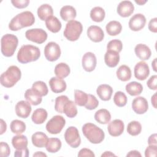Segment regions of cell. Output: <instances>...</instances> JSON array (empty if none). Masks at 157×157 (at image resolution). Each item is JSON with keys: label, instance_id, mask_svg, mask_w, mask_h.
I'll use <instances>...</instances> for the list:
<instances>
[{"label": "cell", "instance_id": "e0dca14e", "mask_svg": "<svg viewBox=\"0 0 157 157\" xmlns=\"http://www.w3.org/2000/svg\"><path fill=\"white\" fill-rule=\"evenodd\" d=\"M88 38L94 42H100L104 37V33L101 28L96 25H91L87 29Z\"/></svg>", "mask_w": 157, "mask_h": 157}, {"label": "cell", "instance_id": "d6986e66", "mask_svg": "<svg viewBox=\"0 0 157 157\" xmlns=\"http://www.w3.org/2000/svg\"><path fill=\"white\" fill-rule=\"evenodd\" d=\"M51 90L55 93H62L66 89V82L61 78L52 77L49 80Z\"/></svg>", "mask_w": 157, "mask_h": 157}, {"label": "cell", "instance_id": "d6a6232c", "mask_svg": "<svg viewBox=\"0 0 157 157\" xmlns=\"http://www.w3.org/2000/svg\"><path fill=\"white\" fill-rule=\"evenodd\" d=\"M117 77L123 82H126L131 78V71L129 66L126 65L120 66L117 71Z\"/></svg>", "mask_w": 157, "mask_h": 157}, {"label": "cell", "instance_id": "e575fe53", "mask_svg": "<svg viewBox=\"0 0 157 157\" xmlns=\"http://www.w3.org/2000/svg\"><path fill=\"white\" fill-rule=\"evenodd\" d=\"M105 13L103 8L101 7H94L90 11V17L91 20L96 22H101L105 18Z\"/></svg>", "mask_w": 157, "mask_h": 157}, {"label": "cell", "instance_id": "ab89813d", "mask_svg": "<svg viewBox=\"0 0 157 157\" xmlns=\"http://www.w3.org/2000/svg\"><path fill=\"white\" fill-rule=\"evenodd\" d=\"M142 131V125L137 121H132L129 122L127 126V132L132 136L139 135Z\"/></svg>", "mask_w": 157, "mask_h": 157}, {"label": "cell", "instance_id": "7a4b0ae2", "mask_svg": "<svg viewBox=\"0 0 157 157\" xmlns=\"http://www.w3.org/2000/svg\"><path fill=\"white\" fill-rule=\"evenodd\" d=\"M40 56L39 48L32 45H24L21 47L17 53V60L22 64L37 61Z\"/></svg>", "mask_w": 157, "mask_h": 157}, {"label": "cell", "instance_id": "b9f144b4", "mask_svg": "<svg viewBox=\"0 0 157 157\" xmlns=\"http://www.w3.org/2000/svg\"><path fill=\"white\" fill-rule=\"evenodd\" d=\"M127 101V97L123 92L118 91L115 93L113 96V102L118 107H124L126 104Z\"/></svg>", "mask_w": 157, "mask_h": 157}, {"label": "cell", "instance_id": "f907efd6", "mask_svg": "<svg viewBox=\"0 0 157 157\" xmlns=\"http://www.w3.org/2000/svg\"><path fill=\"white\" fill-rule=\"evenodd\" d=\"M78 156H79V157H81V156L94 157L95 155L91 150L86 148H82L79 151V152L78 153Z\"/></svg>", "mask_w": 157, "mask_h": 157}, {"label": "cell", "instance_id": "cb8c5ba5", "mask_svg": "<svg viewBox=\"0 0 157 157\" xmlns=\"http://www.w3.org/2000/svg\"><path fill=\"white\" fill-rule=\"evenodd\" d=\"M59 14L63 20L69 21L74 20L76 17L77 12L74 7L71 6H64L61 7Z\"/></svg>", "mask_w": 157, "mask_h": 157}, {"label": "cell", "instance_id": "6f0895ef", "mask_svg": "<svg viewBox=\"0 0 157 157\" xmlns=\"http://www.w3.org/2000/svg\"><path fill=\"white\" fill-rule=\"evenodd\" d=\"M151 102L154 108L156 109V93H155V94L151 96Z\"/></svg>", "mask_w": 157, "mask_h": 157}, {"label": "cell", "instance_id": "44dd1931", "mask_svg": "<svg viewBox=\"0 0 157 157\" xmlns=\"http://www.w3.org/2000/svg\"><path fill=\"white\" fill-rule=\"evenodd\" d=\"M136 55L142 60L148 59L151 55V52L150 48L144 44H137L134 48Z\"/></svg>", "mask_w": 157, "mask_h": 157}, {"label": "cell", "instance_id": "30bf717a", "mask_svg": "<svg viewBox=\"0 0 157 157\" xmlns=\"http://www.w3.org/2000/svg\"><path fill=\"white\" fill-rule=\"evenodd\" d=\"M44 55L49 61H56L61 55L59 45L55 42H48L44 48Z\"/></svg>", "mask_w": 157, "mask_h": 157}, {"label": "cell", "instance_id": "94428289", "mask_svg": "<svg viewBox=\"0 0 157 157\" xmlns=\"http://www.w3.org/2000/svg\"><path fill=\"white\" fill-rule=\"evenodd\" d=\"M156 59L157 58H155L151 63V66L155 72H156Z\"/></svg>", "mask_w": 157, "mask_h": 157}, {"label": "cell", "instance_id": "7bdbcfd3", "mask_svg": "<svg viewBox=\"0 0 157 157\" xmlns=\"http://www.w3.org/2000/svg\"><path fill=\"white\" fill-rule=\"evenodd\" d=\"M69 101L67 96L65 95H61L58 96L55 99V110L59 113H63V109L66 103Z\"/></svg>", "mask_w": 157, "mask_h": 157}, {"label": "cell", "instance_id": "d590c367", "mask_svg": "<svg viewBox=\"0 0 157 157\" xmlns=\"http://www.w3.org/2000/svg\"><path fill=\"white\" fill-rule=\"evenodd\" d=\"M61 142L58 138H49L45 146L47 151L50 153H56L60 150Z\"/></svg>", "mask_w": 157, "mask_h": 157}, {"label": "cell", "instance_id": "680465c9", "mask_svg": "<svg viewBox=\"0 0 157 157\" xmlns=\"http://www.w3.org/2000/svg\"><path fill=\"white\" fill-rule=\"evenodd\" d=\"M101 156H115V155L111 151H105L104 153L102 154Z\"/></svg>", "mask_w": 157, "mask_h": 157}, {"label": "cell", "instance_id": "9a60e30c", "mask_svg": "<svg viewBox=\"0 0 157 157\" xmlns=\"http://www.w3.org/2000/svg\"><path fill=\"white\" fill-rule=\"evenodd\" d=\"M32 110L31 104L28 101H20L15 105V113L17 115L22 118L29 117Z\"/></svg>", "mask_w": 157, "mask_h": 157}, {"label": "cell", "instance_id": "8d00e7d4", "mask_svg": "<svg viewBox=\"0 0 157 157\" xmlns=\"http://www.w3.org/2000/svg\"><path fill=\"white\" fill-rule=\"evenodd\" d=\"M63 113H65V115L69 118L75 117L77 115V109L75 103L72 101L69 100L64 105Z\"/></svg>", "mask_w": 157, "mask_h": 157}, {"label": "cell", "instance_id": "c3c4849f", "mask_svg": "<svg viewBox=\"0 0 157 157\" xmlns=\"http://www.w3.org/2000/svg\"><path fill=\"white\" fill-rule=\"evenodd\" d=\"M12 4L13 6L18 9L26 8L29 4V0H12Z\"/></svg>", "mask_w": 157, "mask_h": 157}, {"label": "cell", "instance_id": "6da1fadb", "mask_svg": "<svg viewBox=\"0 0 157 157\" xmlns=\"http://www.w3.org/2000/svg\"><path fill=\"white\" fill-rule=\"evenodd\" d=\"M35 21V17L30 11H25L17 14L10 21L9 28L13 31H17L21 28L32 26Z\"/></svg>", "mask_w": 157, "mask_h": 157}, {"label": "cell", "instance_id": "2e32d148", "mask_svg": "<svg viewBox=\"0 0 157 157\" xmlns=\"http://www.w3.org/2000/svg\"><path fill=\"white\" fill-rule=\"evenodd\" d=\"M124 125L122 120L116 119L109 123L107 126V130L109 134L113 137L120 136L124 131Z\"/></svg>", "mask_w": 157, "mask_h": 157}, {"label": "cell", "instance_id": "8fae6325", "mask_svg": "<svg viewBox=\"0 0 157 157\" xmlns=\"http://www.w3.org/2000/svg\"><path fill=\"white\" fill-rule=\"evenodd\" d=\"M146 23V18L142 13L134 15L129 21V27L134 31H138L143 29Z\"/></svg>", "mask_w": 157, "mask_h": 157}, {"label": "cell", "instance_id": "f6af8a7d", "mask_svg": "<svg viewBox=\"0 0 157 157\" xmlns=\"http://www.w3.org/2000/svg\"><path fill=\"white\" fill-rule=\"evenodd\" d=\"M99 105V101L97 98L92 94H88V101L85 107L86 109L93 110L97 108Z\"/></svg>", "mask_w": 157, "mask_h": 157}, {"label": "cell", "instance_id": "83f0119b", "mask_svg": "<svg viewBox=\"0 0 157 157\" xmlns=\"http://www.w3.org/2000/svg\"><path fill=\"white\" fill-rule=\"evenodd\" d=\"M12 144L16 150H23L27 148L28 144V139L24 135L18 134L12 137Z\"/></svg>", "mask_w": 157, "mask_h": 157}, {"label": "cell", "instance_id": "603a6c76", "mask_svg": "<svg viewBox=\"0 0 157 157\" xmlns=\"http://www.w3.org/2000/svg\"><path fill=\"white\" fill-rule=\"evenodd\" d=\"M47 136L42 132H36L32 135L31 140L33 144L37 148L45 147L48 142Z\"/></svg>", "mask_w": 157, "mask_h": 157}, {"label": "cell", "instance_id": "4316f807", "mask_svg": "<svg viewBox=\"0 0 157 157\" xmlns=\"http://www.w3.org/2000/svg\"><path fill=\"white\" fill-rule=\"evenodd\" d=\"M45 25L47 29L53 33L59 32L61 28V23L55 16H51L45 20Z\"/></svg>", "mask_w": 157, "mask_h": 157}, {"label": "cell", "instance_id": "836d02e7", "mask_svg": "<svg viewBox=\"0 0 157 157\" xmlns=\"http://www.w3.org/2000/svg\"><path fill=\"white\" fill-rule=\"evenodd\" d=\"M69 66L65 63H60L56 65L55 67V74L58 78H65L70 74Z\"/></svg>", "mask_w": 157, "mask_h": 157}, {"label": "cell", "instance_id": "5bb4252c", "mask_svg": "<svg viewBox=\"0 0 157 157\" xmlns=\"http://www.w3.org/2000/svg\"><path fill=\"white\" fill-rule=\"evenodd\" d=\"M132 108L137 114H144L148 109V101L144 97H137L132 101Z\"/></svg>", "mask_w": 157, "mask_h": 157}, {"label": "cell", "instance_id": "4dcf8cb0", "mask_svg": "<svg viewBox=\"0 0 157 157\" xmlns=\"http://www.w3.org/2000/svg\"><path fill=\"white\" fill-rule=\"evenodd\" d=\"M126 92L131 96H134L139 95L143 91V86L141 83L137 82H131L128 83L125 87Z\"/></svg>", "mask_w": 157, "mask_h": 157}, {"label": "cell", "instance_id": "277c9868", "mask_svg": "<svg viewBox=\"0 0 157 157\" xmlns=\"http://www.w3.org/2000/svg\"><path fill=\"white\" fill-rule=\"evenodd\" d=\"M21 72L16 66H10L0 77L1 84L6 88L13 86L21 78Z\"/></svg>", "mask_w": 157, "mask_h": 157}, {"label": "cell", "instance_id": "f546056e", "mask_svg": "<svg viewBox=\"0 0 157 157\" xmlns=\"http://www.w3.org/2000/svg\"><path fill=\"white\" fill-rule=\"evenodd\" d=\"M96 121L100 124H107L111 120L110 113L105 109H101L96 112L94 114Z\"/></svg>", "mask_w": 157, "mask_h": 157}, {"label": "cell", "instance_id": "f5cc1de1", "mask_svg": "<svg viewBox=\"0 0 157 157\" xmlns=\"http://www.w3.org/2000/svg\"><path fill=\"white\" fill-rule=\"evenodd\" d=\"M14 156L15 157H28L29 156V150L28 148L23 150H16Z\"/></svg>", "mask_w": 157, "mask_h": 157}, {"label": "cell", "instance_id": "52a82bcc", "mask_svg": "<svg viewBox=\"0 0 157 157\" xmlns=\"http://www.w3.org/2000/svg\"><path fill=\"white\" fill-rule=\"evenodd\" d=\"M66 124V120L61 115L53 117L46 124L47 131L52 134H59Z\"/></svg>", "mask_w": 157, "mask_h": 157}, {"label": "cell", "instance_id": "6125c7cd", "mask_svg": "<svg viewBox=\"0 0 157 157\" xmlns=\"http://www.w3.org/2000/svg\"><path fill=\"white\" fill-rule=\"evenodd\" d=\"M147 2V1H142V0H139V1H137V0H136L135 1V2L136 3H137V4H139V5H144V4H145L146 2Z\"/></svg>", "mask_w": 157, "mask_h": 157}, {"label": "cell", "instance_id": "7dc6e473", "mask_svg": "<svg viewBox=\"0 0 157 157\" xmlns=\"http://www.w3.org/2000/svg\"><path fill=\"white\" fill-rule=\"evenodd\" d=\"M157 152V145H149L145 150V156L146 157H155Z\"/></svg>", "mask_w": 157, "mask_h": 157}, {"label": "cell", "instance_id": "484cf974", "mask_svg": "<svg viewBox=\"0 0 157 157\" xmlns=\"http://www.w3.org/2000/svg\"><path fill=\"white\" fill-rule=\"evenodd\" d=\"M37 13L39 18L41 20L44 21L50 17L52 16L53 10L50 5L48 4H44L38 7Z\"/></svg>", "mask_w": 157, "mask_h": 157}, {"label": "cell", "instance_id": "ac0fdd59", "mask_svg": "<svg viewBox=\"0 0 157 157\" xmlns=\"http://www.w3.org/2000/svg\"><path fill=\"white\" fill-rule=\"evenodd\" d=\"M134 7L130 1H121L117 9L118 14L122 17H128L130 16L134 12Z\"/></svg>", "mask_w": 157, "mask_h": 157}, {"label": "cell", "instance_id": "db71d44e", "mask_svg": "<svg viewBox=\"0 0 157 157\" xmlns=\"http://www.w3.org/2000/svg\"><path fill=\"white\" fill-rule=\"evenodd\" d=\"M148 144L149 145H157L156 142V134H153L148 137Z\"/></svg>", "mask_w": 157, "mask_h": 157}, {"label": "cell", "instance_id": "7c38bea8", "mask_svg": "<svg viewBox=\"0 0 157 157\" xmlns=\"http://www.w3.org/2000/svg\"><path fill=\"white\" fill-rule=\"evenodd\" d=\"M82 64L83 69L86 72H91L94 70L97 64L95 55L92 52L85 53L82 57Z\"/></svg>", "mask_w": 157, "mask_h": 157}, {"label": "cell", "instance_id": "60d3db41", "mask_svg": "<svg viewBox=\"0 0 157 157\" xmlns=\"http://www.w3.org/2000/svg\"><path fill=\"white\" fill-rule=\"evenodd\" d=\"M32 88L41 96H46L48 92V87L46 83L42 81L35 82L32 85Z\"/></svg>", "mask_w": 157, "mask_h": 157}, {"label": "cell", "instance_id": "4fadbf2b", "mask_svg": "<svg viewBox=\"0 0 157 157\" xmlns=\"http://www.w3.org/2000/svg\"><path fill=\"white\" fill-rule=\"evenodd\" d=\"M134 76L139 80H145L150 74L149 66L145 62L142 61L137 63L134 67Z\"/></svg>", "mask_w": 157, "mask_h": 157}, {"label": "cell", "instance_id": "ffe728a7", "mask_svg": "<svg viewBox=\"0 0 157 157\" xmlns=\"http://www.w3.org/2000/svg\"><path fill=\"white\" fill-rule=\"evenodd\" d=\"M96 93L101 100L107 101L111 98L113 93V88L107 84H101L97 88Z\"/></svg>", "mask_w": 157, "mask_h": 157}, {"label": "cell", "instance_id": "bcb514c9", "mask_svg": "<svg viewBox=\"0 0 157 157\" xmlns=\"http://www.w3.org/2000/svg\"><path fill=\"white\" fill-rule=\"evenodd\" d=\"M10 153L9 145L6 142H1L0 144V156L1 157L8 156Z\"/></svg>", "mask_w": 157, "mask_h": 157}, {"label": "cell", "instance_id": "74e56055", "mask_svg": "<svg viewBox=\"0 0 157 157\" xmlns=\"http://www.w3.org/2000/svg\"><path fill=\"white\" fill-rule=\"evenodd\" d=\"M11 131L16 134H21L26 130L25 123L19 120H14L10 123Z\"/></svg>", "mask_w": 157, "mask_h": 157}, {"label": "cell", "instance_id": "f1b7e54d", "mask_svg": "<svg viewBox=\"0 0 157 157\" xmlns=\"http://www.w3.org/2000/svg\"><path fill=\"white\" fill-rule=\"evenodd\" d=\"M47 112L45 109L39 108L34 111L31 117V119L35 124H42L47 120Z\"/></svg>", "mask_w": 157, "mask_h": 157}, {"label": "cell", "instance_id": "8992f818", "mask_svg": "<svg viewBox=\"0 0 157 157\" xmlns=\"http://www.w3.org/2000/svg\"><path fill=\"white\" fill-rule=\"evenodd\" d=\"M82 31V23L76 20H72L67 23L63 34L67 40L73 42L78 39Z\"/></svg>", "mask_w": 157, "mask_h": 157}, {"label": "cell", "instance_id": "d4e9b609", "mask_svg": "<svg viewBox=\"0 0 157 157\" xmlns=\"http://www.w3.org/2000/svg\"><path fill=\"white\" fill-rule=\"evenodd\" d=\"M25 98L31 104L33 105H37L42 102V96L35 91L32 88L26 90L25 93Z\"/></svg>", "mask_w": 157, "mask_h": 157}, {"label": "cell", "instance_id": "7402d4cb", "mask_svg": "<svg viewBox=\"0 0 157 157\" xmlns=\"http://www.w3.org/2000/svg\"><path fill=\"white\" fill-rule=\"evenodd\" d=\"M104 61L109 67H115L120 61L119 53L114 51L107 50L104 55Z\"/></svg>", "mask_w": 157, "mask_h": 157}, {"label": "cell", "instance_id": "91938a15", "mask_svg": "<svg viewBox=\"0 0 157 157\" xmlns=\"http://www.w3.org/2000/svg\"><path fill=\"white\" fill-rule=\"evenodd\" d=\"M47 155L45 154V153H43V152H42V151H37L36 153H35L34 154H33V156L34 157V156H47Z\"/></svg>", "mask_w": 157, "mask_h": 157}, {"label": "cell", "instance_id": "ee69618b", "mask_svg": "<svg viewBox=\"0 0 157 157\" xmlns=\"http://www.w3.org/2000/svg\"><path fill=\"white\" fill-rule=\"evenodd\" d=\"M123 48V44L118 39H113L109 41L107 45V50L120 53Z\"/></svg>", "mask_w": 157, "mask_h": 157}, {"label": "cell", "instance_id": "681fc988", "mask_svg": "<svg viewBox=\"0 0 157 157\" xmlns=\"http://www.w3.org/2000/svg\"><path fill=\"white\" fill-rule=\"evenodd\" d=\"M157 83V75H153L150 77V78L147 80V86L150 89L153 90H156L157 88L156 85Z\"/></svg>", "mask_w": 157, "mask_h": 157}, {"label": "cell", "instance_id": "ba28073f", "mask_svg": "<svg viewBox=\"0 0 157 157\" xmlns=\"http://www.w3.org/2000/svg\"><path fill=\"white\" fill-rule=\"evenodd\" d=\"M66 143L72 148H77L81 143V139L78 129L75 126L69 127L64 132Z\"/></svg>", "mask_w": 157, "mask_h": 157}, {"label": "cell", "instance_id": "5b68a950", "mask_svg": "<svg viewBox=\"0 0 157 157\" xmlns=\"http://www.w3.org/2000/svg\"><path fill=\"white\" fill-rule=\"evenodd\" d=\"M1 53L6 57L13 55L18 46V39L15 35L6 34L4 35L1 40Z\"/></svg>", "mask_w": 157, "mask_h": 157}, {"label": "cell", "instance_id": "f35d334b", "mask_svg": "<svg viewBox=\"0 0 157 157\" xmlns=\"http://www.w3.org/2000/svg\"><path fill=\"white\" fill-rule=\"evenodd\" d=\"M74 99L75 104L78 106H85L88 101V94L81 90H75Z\"/></svg>", "mask_w": 157, "mask_h": 157}, {"label": "cell", "instance_id": "9f6ffc18", "mask_svg": "<svg viewBox=\"0 0 157 157\" xmlns=\"http://www.w3.org/2000/svg\"><path fill=\"white\" fill-rule=\"evenodd\" d=\"M7 129V124L6 123V122L2 120L1 119V134H2L4 132H6Z\"/></svg>", "mask_w": 157, "mask_h": 157}, {"label": "cell", "instance_id": "11a10c76", "mask_svg": "<svg viewBox=\"0 0 157 157\" xmlns=\"http://www.w3.org/2000/svg\"><path fill=\"white\" fill-rule=\"evenodd\" d=\"M142 155L140 153L139 151H137V150H131L130 151L127 155L126 156L128 157H136V156H139L140 157Z\"/></svg>", "mask_w": 157, "mask_h": 157}, {"label": "cell", "instance_id": "9c48e42d", "mask_svg": "<svg viewBox=\"0 0 157 157\" xmlns=\"http://www.w3.org/2000/svg\"><path fill=\"white\" fill-rule=\"evenodd\" d=\"M26 38L33 42L37 44H42L47 39V33L41 28L30 29L25 33Z\"/></svg>", "mask_w": 157, "mask_h": 157}, {"label": "cell", "instance_id": "1f68e13d", "mask_svg": "<svg viewBox=\"0 0 157 157\" xmlns=\"http://www.w3.org/2000/svg\"><path fill=\"white\" fill-rule=\"evenodd\" d=\"M105 29L109 35L114 36L119 34L121 32L122 26L119 21L113 20L107 24Z\"/></svg>", "mask_w": 157, "mask_h": 157}, {"label": "cell", "instance_id": "816d5d0a", "mask_svg": "<svg viewBox=\"0 0 157 157\" xmlns=\"http://www.w3.org/2000/svg\"><path fill=\"white\" fill-rule=\"evenodd\" d=\"M148 29L152 33H157V18L150 20L148 23Z\"/></svg>", "mask_w": 157, "mask_h": 157}, {"label": "cell", "instance_id": "3957f363", "mask_svg": "<svg viewBox=\"0 0 157 157\" xmlns=\"http://www.w3.org/2000/svg\"><path fill=\"white\" fill-rule=\"evenodd\" d=\"M82 132L91 143L94 144L102 142L105 137L103 130L91 123H85L82 126Z\"/></svg>", "mask_w": 157, "mask_h": 157}]
</instances>
